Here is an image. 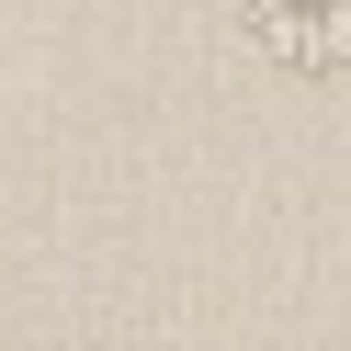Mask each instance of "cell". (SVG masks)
<instances>
[{
  "label": "cell",
  "instance_id": "6da1fadb",
  "mask_svg": "<svg viewBox=\"0 0 351 351\" xmlns=\"http://www.w3.org/2000/svg\"><path fill=\"white\" fill-rule=\"evenodd\" d=\"M238 34L283 80H351V0H238Z\"/></svg>",
  "mask_w": 351,
  "mask_h": 351
}]
</instances>
